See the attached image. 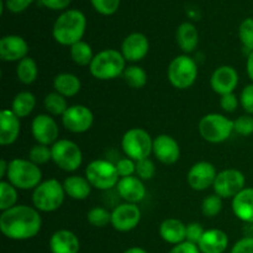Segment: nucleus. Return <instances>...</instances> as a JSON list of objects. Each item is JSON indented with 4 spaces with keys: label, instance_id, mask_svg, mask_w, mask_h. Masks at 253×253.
<instances>
[{
    "label": "nucleus",
    "instance_id": "f257e3e1",
    "mask_svg": "<svg viewBox=\"0 0 253 253\" xmlns=\"http://www.w3.org/2000/svg\"><path fill=\"white\" fill-rule=\"evenodd\" d=\"M42 227V217L35 207L15 205L0 215V231L6 239L25 241L39 235Z\"/></svg>",
    "mask_w": 253,
    "mask_h": 253
},
{
    "label": "nucleus",
    "instance_id": "f03ea898",
    "mask_svg": "<svg viewBox=\"0 0 253 253\" xmlns=\"http://www.w3.org/2000/svg\"><path fill=\"white\" fill-rule=\"evenodd\" d=\"M86 29V17L81 10L69 9L56 19L52 29V36L57 43L71 47L82 41Z\"/></svg>",
    "mask_w": 253,
    "mask_h": 253
},
{
    "label": "nucleus",
    "instance_id": "7ed1b4c3",
    "mask_svg": "<svg viewBox=\"0 0 253 253\" xmlns=\"http://www.w3.org/2000/svg\"><path fill=\"white\" fill-rule=\"evenodd\" d=\"M126 68V59L118 49L106 48L94 56L89 71L98 81H111L123 76Z\"/></svg>",
    "mask_w": 253,
    "mask_h": 253
},
{
    "label": "nucleus",
    "instance_id": "20e7f679",
    "mask_svg": "<svg viewBox=\"0 0 253 253\" xmlns=\"http://www.w3.org/2000/svg\"><path fill=\"white\" fill-rule=\"evenodd\" d=\"M6 179L17 190H31L41 184L42 170L30 160L14 158L9 161Z\"/></svg>",
    "mask_w": 253,
    "mask_h": 253
},
{
    "label": "nucleus",
    "instance_id": "39448f33",
    "mask_svg": "<svg viewBox=\"0 0 253 253\" xmlns=\"http://www.w3.org/2000/svg\"><path fill=\"white\" fill-rule=\"evenodd\" d=\"M66 198L64 187L59 180L51 178L41 182L32 192V205L40 212H53L62 207Z\"/></svg>",
    "mask_w": 253,
    "mask_h": 253
},
{
    "label": "nucleus",
    "instance_id": "423d86ee",
    "mask_svg": "<svg viewBox=\"0 0 253 253\" xmlns=\"http://www.w3.org/2000/svg\"><path fill=\"white\" fill-rule=\"evenodd\" d=\"M198 64L189 54H179L168 66V81L179 90L190 88L198 78Z\"/></svg>",
    "mask_w": 253,
    "mask_h": 253
},
{
    "label": "nucleus",
    "instance_id": "0eeeda50",
    "mask_svg": "<svg viewBox=\"0 0 253 253\" xmlns=\"http://www.w3.org/2000/svg\"><path fill=\"white\" fill-rule=\"evenodd\" d=\"M198 130L207 142L221 143L229 140L234 132V120L221 114H208L200 119Z\"/></svg>",
    "mask_w": 253,
    "mask_h": 253
},
{
    "label": "nucleus",
    "instance_id": "6e6552de",
    "mask_svg": "<svg viewBox=\"0 0 253 253\" xmlns=\"http://www.w3.org/2000/svg\"><path fill=\"white\" fill-rule=\"evenodd\" d=\"M121 147L126 157L137 162L150 157L153 152V140L146 130L133 127L124 133L121 138Z\"/></svg>",
    "mask_w": 253,
    "mask_h": 253
},
{
    "label": "nucleus",
    "instance_id": "1a4fd4ad",
    "mask_svg": "<svg viewBox=\"0 0 253 253\" xmlns=\"http://www.w3.org/2000/svg\"><path fill=\"white\" fill-rule=\"evenodd\" d=\"M85 178L90 185L99 190H109L120 180L116 166L106 160H94L86 166Z\"/></svg>",
    "mask_w": 253,
    "mask_h": 253
},
{
    "label": "nucleus",
    "instance_id": "9d476101",
    "mask_svg": "<svg viewBox=\"0 0 253 253\" xmlns=\"http://www.w3.org/2000/svg\"><path fill=\"white\" fill-rule=\"evenodd\" d=\"M52 161L54 165L66 172H74L83 163V153L76 142L67 138H59L51 146Z\"/></svg>",
    "mask_w": 253,
    "mask_h": 253
},
{
    "label": "nucleus",
    "instance_id": "9b49d317",
    "mask_svg": "<svg viewBox=\"0 0 253 253\" xmlns=\"http://www.w3.org/2000/svg\"><path fill=\"white\" fill-rule=\"evenodd\" d=\"M212 188L215 194L222 199H234L241 190L246 188V178L241 170L229 168L217 173Z\"/></svg>",
    "mask_w": 253,
    "mask_h": 253
},
{
    "label": "nucleus",
    "instance_id": "f8f14e48",
    "mask_svg": "<svg viewBox=\"0 0 253 253\" xmlns=\"http://www.w3.org/2000/svg\"><path fill=\"white\" fill-rule=\"evenodd\" d=\"M93 111L85 105H72L62 116V125L73 133H84L93 126Z\"/></svg>",
    "mask_w": 253,
    "mask_h": 253
},
{
    "label": "nucleus",
    "instance_id": "ddd939ff",
    "mask_svg": "<svg viewBox=\"0 0 253 253\" xmlns=\"http://www.w3.org/2000/svg\"><path fill=\"white\" fill-rule=\"evenodd\" d=\"M141 210L137 204L123 203L111 211V226L119 232H128L138 226Z\"/></svg>",
    "mask_w": 253,
    "mask_h": 253
},
{
    "label": "nucleus",
    "instance_id": "4468645a",
    "mask_svg": "<svg viewBox=\"0 0 253 253\" xmlns=\"http://www.w3.org/2000/svg\"><path fill=\"white\" fill-rule=\"evenodd\" d=\"M31 132L40 145L52 146L58 141V125L49 114H40L35 116L31 123Z\"/></svg>",
    "mask_w": 253,
    "mask_h": 253
},
{
    "label": "nucleus",
    "instance_id": "2eb2a0df",
    "mask_svg": "<svg viewBox=\"0 0 253 253\" xmlns=\"http://www.w3.org/2000/svg\"><path fill=\"white\" fill-rule=\"evenodd\" d=\"M216 175V168L212 163L200 161V162L194 163L188 170L187 182L193 190L203 192L214 185Z\"/></svg>",
    "mask_w": 253,
    "mask_h": 253
},
{
    "label": "nucleus",
    "instance_id": "dca6fc26",
    "mask_svg": "<svg viewBox=\"0 0 253 253\" xmlns=\"http://www.w3.org/2000/svg\"><path fill=\"white\" fill-rule=\"evenodd\" d=\"M240 77L232 66H220L210 77V86L220 96L234 93L239 85Z\"/></svg>",
    "mask_w": 253,
    "mask_h": 253
},
{
    "label": "nucleus",
    "instance_id": "f3484780",
    "mask_svg": "<svg viewBox=\"0 0 253 253\" xmlns=\"http://www.w3.org/2000/svg\"><path fill=\"white\" fill-rule=\"evenodd\" d=\"M150 51V41L147 36L141 32H132L127 35L121 44V53L126 62L136 63L145 58Z\"/></svg>",
    "mask_w": 253,
    "mask_h": 253
},
{
    "label": "nucleus",
    "instance_id": "a211bd4d",
    "mask_svg": "<svg viewBox=\"0 0 253 253\" xmlns=\"http://www.w3.org/2000/svg\"><path fill=\"white\" fill-rule=\"evenodd\" d=\"M153 155L163 165H174L180 158V147L174 137L169 135H158L153 138Z\"/></svg>",
    "mask_w": 253,
    "mask_h": 253
},
{
    "label": "nucleus",
    "instance_id": "6ab92c4d",
    "mask_svg": "<svg viewBox=\"0 0 253 253\" xmlns=\"http://www.w3.org/2000/svg\"><path fill=\"white\" fill-rule=\"evenodd\" d=\"M29 43L17 35H6L0 40V58L4 62H20L27 57Z\"/></svg>",
    "mask_w": 253,
    "mask_h": 253
},
{
    "label": "nucleus",
    "instance_id": "aec40b11",
    "mask_svg": "<svg viewBox=\"0 0 253 253\" xmlns=\"http://www.w3.org/2000/svg\"><path fill=\"white\" fill-rule=\"evenodd\" d=\"M116 190L121 199L125 203H131V204H137L145 199L147 190H146L143 180L138 177L131 175V177L120 178Z\"/></svg>",
    "mask_w": 253,
    "mask_h": 253
},
{
    "label": "nucleus",
    "instance_id": "412c9836",
    "mask_svg": "<svg viewBox=\"0 0 253 253\" xmlns=\"http://www.w3.org/2000/svg\"><path fill=\"white\" fill-rule=\"evenodd\" d=\"M21 131L20 119L11 111V109H2L0 113V143L1 146H10L19 138Z\"/></svg>",
    "mask_w": 253,
    "mask_h": 253
},
{
    "label": "nucleus",
    "instance_id": "4be33fe9",
    "mask_svg": "<svg viewBox=\"0 0 253 253\" xmlns=\"http://www.w3.org/2000/svg\"><path fill=\"white\" fill-rule=\"evenodd\" d=\"M49 250L52 253H79L81 242L73 231L57 230L49 239Z\"/></svg>",
    "mask_w": 253,
    "mask_h": 253
},
{
    "label": "nucleus",
    "instance_id": "5701e85b",
    "mask_svg": "<svg viewBox=\"0 0 253 253\" xmlns=\"http://www.w3.org/2000/svg\"><path fill=\"white\" fill-rule=\"evenodd\" d=\"M229 246V237L220 229L205 230L202 240L198 244L202 253H224Z\"/></svg>",
    "mask_w": 253,
    "mask_h": 253
},
{
    "label": "nucleus",
    "instance_id": "b1692460",
    "mask_svg": "<svg viewBox=\"0 0 253 253\" xmlns=\"http://www.w3.org/2000/svg\"><path fill=\"white\" fill-rule=\"evenodd\" d=\"M235 216L245 224H253V188H245L232 199Z\"/></svg>",
    "mask_w": 253,
    "mask_h": 253
},
{
    "label": "nucleus",
    "instance_id": "393cba45",
    "mask_svg": "<svg viewBox=\"0 0 253 253\" xmlns=\"http://www.w3.org/2000/svg\"><path fill=\"white\" fill-rule=\"evenodd\" d=\"M187 225L178 219H166L160 226V236L165 242L170 245H179L185 241Z\"/></svg>",
    "mask_w": 253,
    "mask_h": 253
},
{
    "label": "nucleus",
    "instance_id": "a878e982",
    "mask_svg": "<svg viewBox=\"0 0 253 253\" xmlns=\"http://www.w3.org/2000/svg\"><path fill=\"white\" fill-rule=\"evenodd\" d=\"M175 41L184 54L195 51L199 44V32L192 22H182L175 31Z\"/></svg>",
    "mask_w": 253,
    "mask_h": 253
},
{
    "label": "nucleus",
    "instance_id": "bb28decb",
    "mask_svg": "<svg viewBox=\"0 0 253 253\" xmlns=\"http://www.w3.org/2000/svg\"><path fill=\"white\" fill-rule=\"evenodd\" d=\"M53 88L64 98H72L81 91L82 82L73 73H59L53 78Z\"/></svg>",
    "mask_w": 253,
    "mask_h": 253
},
{
    "label": "nucleus",
    "instance_id": "cd10ccee",
    "mask_svg": "<svg viewBox=\"0 0 253 253\" xmlns=\"http://www.w3.org/2000/svg\"><path fill=\"white\" fill-rule=\"evenodd\" d=\"M66 195L74 200H85L91 192V185L85 177L71 175L63 182Z\"/></svg>",
    "mask_w": 253,
    "mask_h": 253
},
{
    "label": "nucleus",
    "instance_id": "c85d7f7f",
    "mask_svg": "<svg viewBox=\"0 0 253 253\" xmlns=\"http://www.w3.org/2000/svg\"><path fill=\"white\" fill-rule=\"evenodd\" d=\"M36 106V98L31 91H20L15 95L11 103V111L19 119L27 118Z\"/></svg>",
    "mask_w": 253,
    "mask_h": 253
},
{
    "label": "nucleus",
    "instance_id": "c756f323",
    "mask_svg": "<svg viewBox=\"0 0 253 253\" xmlns=\"http://www.w3.org/2000/svg\"><path fill=\"white\" fill-rule=\"evenodd\" d=\"M16 77L19 82H21L25 85L35 83L37 77H39V67H37L36 61L27 56L20 62H17Z\"/></svg>",
    "mask_w": 253,
    "mask_h": 253
},
{
    "label": "nucleus",
    "instance_id": "7c9ffc66",
    "mask_svg": "<svg viewBox=\"0 0 253 253\" xmlns=\"http://www.w3.org/2000/svg\"><path fill=\"white\" fill-rule=\"evenodd\" d=\"M69 54H71L72 61L81 67L90 66L91 61H93L94 56H95L93 53L90 44L88 42L83 41V40L69 47Z\"/></svg>",
    "mask_w": 253,
    "mask_h": 253
},
{
    "label": "nucleus",
    "instance_id": "2f4dec72",
    "mask_svg": "<svg viewBox=\"0 0 253 253\" xmlns=\"http://www.w3.org/2000/svg\"><path fill=\"white\" fill-rule=\"evenodd\" d=\"M43 105L47 113L52 116H63L67 109L69 108L67 99L63 95L57 93V91H52V93H48L44 96Z\"/></svg>",
    "mask_w": 253,
    "mask_h": 253
},
{
    "label": "nucleus",
    "instance_id": "473e14b6",
    "mask_svg": "<svg viewBox=\"0 0 253 253\" xmlns=\"http://www.w3.org/2000/svg\"><path fill=\"white\" fill-rule=\"evenodd\" d=\"M123 77L125 83L133 89H141L147 84V73L142 67L136 64L126 67Z\"/></svg>",
    "mask_w": 253,
    "mask_h": 253
},
{
    "label": "nucleus",
    "instance_id": "72a5a7b5",
    "mask_svg": "<svg viewBox=\"0 0 253 253\" xmlns=\"http://www.w3.org/2000/svg\"><path fill=\"white\" fill-rule=\"evenodd\" d=\"M17 203V189L7 180L0 182V210L5 211L14 208Z\"/></svg>",
    "mask_w": 253,
    "mask_h": 253
},
{
    "label": "nucleus",
    "instance_id": "f704fd0d",
    "mask_svg": "<svg viewBox=\"0 0 253 253\" xmlns=\"http://www.w3.org/2000/svg\"><path fill=\"white\" fill-rule=\"evenodd\" d=\"M86 220L94 227H105L111 224V212L101 207H94L86 214Z\"/></svg>",
    "mask_w": 253,
    "mask_h": 253
},
{
    "label": "nucleus",
    "instance_id": "c9c22d12",
    "mask_svg": "<svg viewBox=\"0 0 253 253\" xmlns=\"http://www.w3.org/2000/svg\"><path fill=\"white\" fill-rule=\"evenodd\" d=\"M239 39L245 51L253 52V17H247L240 24Z\"/></svg>",
    "mask_w": 253,
    "mask_h": 253
},
{
    "label": "nucleus",
    "instance_id": "e433bc0d",
    "mask_svg": "<svg viewBox=\"0 0 253 253\" xmlns=\"http://www.w3.org/2000/svg\"><path fill=\"white\" fill-rule=\"evenodd\" d=\"M222 210V198L216 194H210L205 197L202 202V212L207 217H214L219 215Z\"/></svg>",
    "mask_w": 253,
    "mask_h": 253
},
{
    "label": "nucleus",
    "instance_id": "4c0bfd02",
    "mask_svg": "<svg viewBox=\"0 0 253 253\" xmlns=\"http://www.w3.org/2000/svg\"><path fill=\"white\" fill-rule=\"evenodd\" d=\"M29 160L37 166L46 165L47 162L52 161V151L49 146L37 145L32 146L29 152Z\"/></svg>",
    "mask_w": 253,
    "mask_h": 253
},
{
    "label": "nucleus",
    "instance_id": "58836bf2",
    "mask_svg": "<svg viewBox=\"0 0 253 253\" xmlns=\"http://www.w3.org/2000/svg\"><path fill=\"white\" fill-rule=\"evenodd\" d=\"M120 1L121 0H90L95 11L104 16H110L115 14L120 6Z\"/></svg>",
    "mask_w": 253,
    "mask_h": 253
},
{
    "label": "nucleus",
    "instance_id": "ea45409f",
    "mask_svg": "<svg viewBox=\"0 0 253 253\" xmlns=\"http://www.w3.org/2000/svg\"><path fill=\"white\" fill-rule=\"evenodd\" d=\"M156 166L150 158H145L136 162V177L141 180H150L155 177Z\"/></svg>",
    "mask_w": 253,
    "mask_h": 253
},
{
    "label": "nucleus",
    "instance_id": "a19ab883",
    "mask_svg": "<svg viewBox=\"0 0 253 253\" xmlns=\"http://www.w3.org/2000/svg\"><path fill=\"white\" fill-rule=\"evenodd\" d=\"M234 132L240 136H251L253 133V116L247 114L234 120Z\"/></svg>",
    "mask_w": 253,
    "mask_h": 253
},
{
    "label": "nucleus",
    "instance_id": "79ce46f5",
    "mask_svg": "<svg viewBox=\"0 0 253 253\" xmlns=\"http://www.w3.org/2000/svg\"><path fill=\"white\" fill-rule=\"evenodd\" d=\"M120 178L131 177L136 173V162L128 157H124L115 163Z\"/></svg>",
    "mask_w": 253,
    "mask_h": 253
},
{
    "label": "nucleus",
    "instance_id": "37998d69",
    "mask_svg": "<svg viewBox=\"0 0 253 253\" xmlns=\"http://www.w3.org/2000/svg\"><path fill=\"white\" fill-rule=\"evenodd\" d=\"M205 230L199 222H190L187 225V234H185V241L192 242V244L198 245L204 235Z\"/></svg>",
    "mask_w": 253,
    "mask_h": 253
},
{
    "label": "nucleus",
    "instance_id": "c03bdc74",
    "mask_svg": "<svg viewBox=\"0 0 253 253\" xmlns=\"http://www.w3.org/2000/svg\"><path fill=\"white\" fill-rule=\"evenodd\" d=\"M240 104L249 115H253V83L242 89L240 94Z\"/></svg>",
    "mask_w": 253,
    "mask_h": 253
},
{
    "label": "nucleus",
    "instance_id": "a18cd8bd",
    "mask_svg": "<svg viewBox=\"0 0 253 253\" xmlns=\"http://www.w3.org/2000/svg\"><path fill=\"white\" fill-rule=\"evenodd\" d=\"M240 104V98H237L236 94L235 93H230V94H225L220 98V106L224 111L226 113H234L236 111L237 106Z\"/></svg>",
    "mask_w": 253,
    "mask_h": 253
},
{
    "label": "nucleus",
    "instance_id": "49530a36",
    "mask_svg": "<svg viewBox=\"0 0 253 253\" xmlns=\"http://www.w3.org/2000/svg\"><path fill=\"white\" fill-rule=\"evenodd\" d=\"M32 2L34 0H5L2 5L12 14H20L25 11Z\"/></svg>",
    "mask_w": 253,
    "mask_h": 253
},
{
    "label": "nucleus",
    "instance_id": "de8ad7c7",
    "mask_svg": "<svg viewBox=\"0 0 253 253\" xmlns=\"http://www.w3.org/2000/svg\"><path fill=\"white\" fill-rule=\"evenodd\" d=\"M230 253H253V237H242L232 246Z\"/></svg>",
    "mask_w": 253,
    "mask_h": 253
},
{
    "label": "nucleus",
    "instance_id": "09e8293b",
    "mask_svg": "<svg viewBox=\"0 0 253 253\" xmlns=\"http://www.w3.org/2000/svg\"><path fill=\"white\" fill-rule=\"evenodd\" d=\"M72 0H40L44 7L49 10H54V11H59V10H66L69 6Z\"/></svg>",
    "mask_w": 253,
    "mask_h": 253
},
{
    "label": "nucleus",
    "instance_id": "8fccbe9b",
    "mask_svg": "<svg viewBox=\"0 0 253 253\" xmlns=\"http://www.w3.org/2000/svg\"><path fill=\"white\" fill-rule=\"evenodd\" d=\"M169 253H202V252H200L198 245L184 241L182 242V244L173 246V249L170 250Z\"/></svg>",
    "mask_w": 253,
    "mask_h": 253
},
{
    "label": "nucleus",
    "instance_id": "3c124183",
    "mask_svg": "<svg viewBox=\"0 0 253 253\" xmlns=\"http://www.w3.org/2000/svg\"><path fill=\"white\" fill-rule=\"evenodd\" d=\"M246 72L249 78L251 79L253 83V52L249 53V57H247V62H246Z\"/></svg>",
    "mask_w": 253,
    "mask_h": 253
},
{
    "label": "nucleus",
    "instance_id": "603ef678",
    "mask_svg": "<svg viewBox=\"0 0 253 253\" xmlns=\"http://www.w3.org/2000/svg\"><path fill=\"white\" fill-rule=\"evenodd\" d=\"M7 170H9V162L6 160H1V162H0V178H1V180L6 178Z\"/></svg>",
    "mask_w": 253,
    "mask_h": 253
},
{
    "label": "nucleus",
    "instance_id": "864d4df0",
    "mask_svg": "<svg viewBox=\"0 0 253 253\" xmlns=\"http://www.w3.org/2000/svg\"><path fill=\"white\" fill-rule=\"evenodd\" d=\"M123 253H148L147 251H146L145 249H142V247H130V249H127L126 251H124Z\"/></svg>",
    "mask_w": 253,
    "mask_h": 253
}]
</instances>
